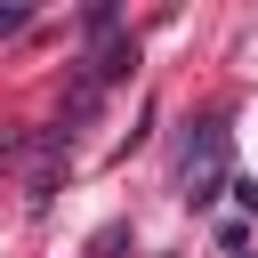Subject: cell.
<instances>
[{"mask_svg": "<svg viewBox=\"0 0 258 258\" xmlns=\"http://www.w3.org/2000/svg\"><path fill=\"white\" fill-rule=\"evenodd\" d=\"M226 185H234V177H226V121H202V129H194V145H185V202H194V210H210Z\"/></svg>", "mask_w": 258, "mask_h": 258, "instance_id": "6da1fadb", "label": "cell"}, {"mask_svg": "<svg viewBox=\"0 0 258 258\" xmlns=\"http://www.w3.org/2000/svg\"><path fill=\"white\" fill-rule=\"evenodd\" d=\"M32 24V8H0V32H24Z\"/></svg>", "mask_w": 258, "mask_h": 258, "instance_id": "7a4b0ae2", "label": "cell"}]
</instances>
